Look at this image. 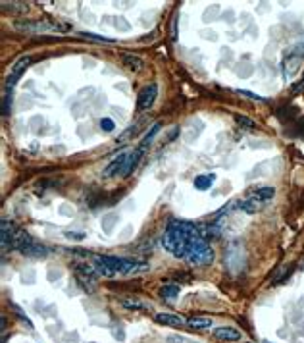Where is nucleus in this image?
<instances>
[{"mask_svg": "<svg viewBox=\"0 0 304 343\" xmlns=\"http://www.w3.org/2000/svg\"><path fill=\"white\" fill-rule=\"evenodd\" d=\"M160 297L169 301V303H173L175 299L179 297V287H175V285H164L160 289Z\"/></svg>", "mask_w": 304, "mask_h": 343, "instance_id": "6ab92c4d", "label": "nucleus"}, {"mask_svg": "<svg viewBox=\"0 0 304 343\" xmlns=\"http://www.w3.org/2000/svg\"><path fill=\"white\" fill-rule=\"evenodd\" d=\"M187 326L193 330H208L212 328V318H204V316H194V318H189Z\"/></svg>", "mask_w": 304, "mask_h": 343, "instance_id": "f3484780", "label": "nucleus"}, {"mask_svg": "<svg viewBox=\"0 0 304 343\" xmlns=\"http://www.w3.org/2000/svg\"><path fill=\"white\" fill-rule=\"evenodd\" d=\"M214 338L223 340V342H239L241 332L237 328H231V326H220V328H214Z\"/></svg>", "mask_w": 304, "mask_h": 343, "instance_id": "9b49d317", "label": "nucleus"}, {"mask_svg": "<svg viewBox=\"0 0 304 343\" xmlns=\"http://www.w3.org/2000/svg\"><path fill=\"white\" fill-rule=\"evenodd\" d=\"M75 280L77 283L87 291V293H93L96 283H94V276L87 274V272H81V270H75Z\"/></svg>", "mask_w": 304, "mask_h": 343, "instance_id": "4468645a", "label": "nucleus"}, {"mask_svg": "<svg viewBox=\"0 0 304 343\" xmlns=\"http://www.w3.org/2000/svg\"><path fill=\"white\" fill-rule=\"evenodd\" d=\"M68 237H70V239H83V233H68Z\"/></svg>", "mask_w": 304, "mask_h": 343, "instance_id": "f704fd0d", "label": "nucleus"}, {"mask_svg": "<svg viewBox=\"0 0 304 343\" xmlns=\"http://www.w3.org/2000/svg\"><path fill=\"white\" fill-rule=\"evenodd\" d=\"M214 180H216V176H214V174L198 176V178L194 180V187H196V189H200V191H204V189H210V185L214 183Z\"/></svg>", "mask_w": 304, "mask_h": 343, "instance_id": "412c9836", "label": "nucleus"}, {"mask_svg": "<svg viewBox=\"0 0 304 343\" xmlns=\"http://www.w3.org/2000/svg\"><path fill=\"white\" fill-rule=\"evenodd\" d=\"M117 222V214L114 212H110V214H106L104 218H102V229L106 231V233H110L112 228H114V224Z\"/></svg>", "mask_w": 304, "mask_h": 343, "instance_id": "393cba45", "label": "nucleus"}, {"mask_svg": "<svg viewBox=\"0 0 304 343\" xmlns=\"http://www.w3.org/2000/svg\"><path fill=\"white\" fill-rule=\"evenodd\" d=\"M235 122H237V125H239L243 131H252V129L256 127L254 120H250V118H247V116H235Z\"/></svg>", "mask_w": 304, "mask_h": 343, "instance_id": "4be33fe9", "label": "nucleus"}, {"mask_svg": "<svg viewBox=\"0 0 304 343\" xmlns=\"http://www.w3.org/2000/svg\"><path fill=\"white\" fill-rule=\"evenodd\" d=\"M166 342L167 343H198V342H193V340H187V338H183V336H167Z\"/></svg>", "mask_w": 304, "mask_h": 343, "instance_id": "c85d7f7f", "label": "nucleus"}, {"mask_svg": "<svg viewBox=\"0 0 304 343\" xmlns=\"http://www.w3.org/2000/svg\"><path fill=\"white\" fill-rule=\"evenodd\" d=\"M220 14V8L218 6H212V8H208L206 12H204V22H212L216 16Z\"/></svg>", "mask_w": 304, "mask_h": 343, "instance_id": "c756f323", "label": "nucleus"}, {"mask_svg": "<svg viewBox=\"0 0 304 343\" xmlns=\"http://www.w3.org/2000/svg\"><path fill=\"white\" fill-rule=\"evenodd\" d=\"M35 241H33V237L25 231V229H16L14 231V235H12V239H10V245H12V249H16V251L24 252L27 247H31Z\"/></svg>", "mask_w": 304, "mask_h": 343, "instance_id": "0eeeda50", "label": "nucleus"}, {"mask_svg": "<svg viewBox=\"0 0 304 343\" xmlns=\"http://www.w3.org/2000/svg\"><path fill=\"white\" fill-rule=\"evenodd\" d=\"M142 155H144V151L137 147L135 151H131L129 155H127V160H125V166H123V172H121V176L123 178H129L135 170H137V166H139L140 158H142Z\"/></svg>", "mask_w": 304, "mask_h": 343, "instance_id": "6e6552de", "label": "nucleus"}, {"mask_svg": "<svg viewBox=\"0 0 304 343\" xmlns=\"http://www.w3.org/2000/svg\"><path fill=\"white\" fill-rule=\"evenodd\" d=\"M83 39H89V41H94V43H114L112 39H106V37H100V35H94V33H79Z\"/></svg>", "mask_w": 304, "mask_h": 343, "instance_id": "a878e982", "label": "nucleus"}, {"mask_svg": "<svg viewBox=\"0 0 304 343\" xmlns=\"http://www.w3.org/2000/svg\"><path fill=\"white\" fill-rule=\"evenodd\" d=\"M301 91H304V75H303V81H299V83L293 85V93H301Z\"/></svg>", "mask_w": 304, "mask_h": 343, "instance_id": "72a5a7b5", "label": "nucleus"}, {"mask_svg": "<svg viewBox=\"0 0 304 343\" xmlns=\"http://www.w3.org/2000/svg\"><path fill=\"white\" fill-rule=\"evenodd\" d=\"M14 27L18 31H22V33H27V35L48 33V31H66L68 29L66 25H62V23L58 22H41V20H37V22H31V20H27V22H16Z\"/></svg>", "mask_w": 304, "mask_h": 343, "instance_id": "20e7f679", "label": "nucleus"}, {"mask_svg": "<svg viewBox=\"0 0 304 343\" xmlns=\"http://www.w3.org/2000/svg\"><path fill=\"white\" fill-rule=\"evenodd\" d=\"M252 197H256V199L266 203V201H270V199L276 197V189H274V187H268V185H266V187H258L256 191L252 193Z\"/></svg>", "mask_w": 304, "mask_h": 343, "instance_id": "a211bd4d", "label": "nucleus"}, {"mask_svg": "<svg viewBox=\"0 0 304 343\" xmlns=\"http://www.w3.org/2000/svg\"><path fill=\"white\" fill-rule=\"evenodd\" d=\"M239 208L243 210V212H247V214H256L260 212L262 208H264V201H260L256 197H250V199H247V201H243Z\"/></svg>", "mask_w": 304, "mask_h": 343, "instance_id": "2eb2a0df", "label": "nucleus"}, {"mask_svg": "<svg viewBox=\"0 0 304 343\" xmlns=\"http://www.w3.org/2000/svg\"><path fill=\"white\" fill-rule=\"evenodd\" d=\"M125 160H127V155L125 153H121L117 158L110 162L106 168H104V172H102V178H114L116 174H121L123 172V166H125Z\"/></svg>", "mask_w": 304, "mask_h": 343, "instance_id": "f8f14e48", "label": "nucleus"}, {"mask_svg": "<svg viewBox=\"0 0 304 343\" xmlns=\"http://www.w3.org/2000/svg\"><path fill=\"white\" fill-rule=\"evenodd\" d=\"M156 96H158V87H156V83H150V85L142 87L139 93V96H137V108H139V110H150L152 104H154V100H156Z\"/></svg>", "mask_w": 304, "mask_h": 343, "instance_id": "423d86ee", "label": "nucleus"}, {"mask_svg": "<svg viewBox=\"0 0 304 343\" xmlns=\"http://www.w3.org/2000/svg\"><path fill=\"white\" fill-rule=\"evenodd\" d=\"M160 127H162L160 124H154V125L150 127V131H148V133H146V135L142 137V141H140V145H139V147H140V149H142V151H146V149L150 147V143H152V139L156 137V133L160 131Z\"/></svg>", "mask_w": 304, "mask_h": 343, "instance_id": "aec40b11", "label": "nucleus"}, {"mask_svg": "<svg viewBox=\"0 0 304 343\" xmlns=\"http://www.w3.org/2000/svg\"><path fill=\"white\" fill-rule=\"evenodd\" d=\"M29 66H31V56H20V58L14 62V66H12V69H10V75H8V81H6L8 91L14 89V85L18 83V79L22 77V73H24Z\"/></svg>", "mask_w": 304, "mask_h": 343, "instance_id": "39448f33", "label": "nucleus"}, {"mask_svg": "<svg viewBox=\"0 0 304 343\" xmlns=\"http://www.w3.org/2000/svg\"><path fill=\"white\" fill-rule=\"evenodd\" d=\"M22 254H25V256H31V258H45L48 254V249L45 247V245H37V243H33L31 247H27Z\"/></svg>", "mask_w": 304, "mask_h": 343, "instance_id": "dca6fc26", "label": "nucleus"}, {"mask_svg": "<svg viewBox=\"0 0 304 343\" xmlns=\"http://www.w3.org/2000/svg\"><path fill=\"white\" fill-rule=\"evenodd\" d=\"M301 62H303V58L293 56V54H287L285 60H283V77L285 79H293L297 75V71L301 69Z\"/></svg>", "mask_w": 304, "mask_h": 343, "instance_id": "1a4fd4ad", "label": "nucleus"}, {"mask_svg": "<svg viewBox=\"0 0 304 343\" xmlns=\"http://www.w3.org/2000/svg\"><path fill=\"white\" fill-rule=\"evenodd\" d=\"M237 94H241V96H247V98H250V100H258V102H264V98L260 96V94H254V93L250 91H245V89H237Z\"/></svg>", "mask_w": 304, "mask_h": 343, "instance_id": "cd10ccee", "label": "nucleus"}, {"mask_svg": "<svg viewBox=\"0 0 304 343\" xmlns=\"http://www.w3.org/2000/svg\"><path fill=\"white\" fill-rule=\"evenodd\" d=\"M154 320L158 322V324H162V326H167V328H181V326H187V320L185 318H181V316H177V314H169V312H158V314H154Z\"/></svg>", "mask_w": 304, "mask_h": 343, "instance_id": "9d476101", "label": "nucleus"}, {"mask_svg": "<svg viewBox=\"0 0 304 343\" xmlns=\"http://www.w3.org/2000/svg\"><path fill=\"white\" fill-rule=\"evenodd\" d=\"M100 127H102L104 131H112V129H114V122L108 120V118H102V120H100Z\"/></svg>", "mask_w": 304, "mask_h": 343, "instance_id": "2f4dec72", "label": "nucleus"}, {"mask_svg": "<svg viewBox=\"0 0 304 343\" xmlns=\"http://www.w3.org/2000/svg\"><path fill=\"white\" fill-rule=\"evenodd\" d=\"M114 25H116L119 31H129V23L125 22L123 18H116V22H114Z\"/></svg>", "mask_w": 304, "mask_h": 343, "instance_id": "473e14b6", "label": "nucleus"}, {"mask_svg": "<svg viewBox=\"0 0 304 343\" xmlns=\"http://www.w3.org/2000/svg\"><path fill=\"white\" fill-rule=\"evenodd\" d=\"M121 307L129 309V311H144V309H148V305L140 303L137 299H121Z\"/></svg>", "mask_w": 304, "mask_h": 343, "instance_id": "5701e85b", "label": "nucleus"}, {"mask_svg": "<svg viewBox=\"0 0 304 343\" xmlns=\"http://www.w3.org/2000/svg\"><path fill=\"white\" fill-rule=\"evenodd\" d=\"M287 54H293V56H299V58H303L304 56V43H299V45H295Z\"/></svg>", "mask_w": 304, "mask_h": 343, "instance_id": "7c9ffc66", "label": "nucleus"}, {"mask_svg": "<svg viewBox=\"0 0 304 343\" xmlns=\"http://www.w3.org/2000/svg\"><path fill=\"white\" fill-rule=\"evenodd\" d=\"M10 110H12V94H10V91L4 94V102H2V114L4 116H8L10 114Z\"/></svg>", "mask_w": 304, "mask_h": 343, "instance_id": "bb28decb", "label": "nucleus"}, {"mask_svg": "<svg viewBox=\"0 0 304 343\" xmlns=\"http://www.w3.org/2000/svg\"><path fill=\"white\" fill-rule=\"evenodd\" d=\"M198 239V237H196ZM193 241V237H189L187 233L179 231V229H173V228H167L162 235V245L164 249L169 254L177 256V258H185L189 249V243Z\"/></svg>", "mask_w": 304, "mask_h": 343, "instance_id": "f257e3e1", "label": "nucleus"}, {"mask_svg": "<svg viewBox=\"0 0 304 343\" xmlns=\"http://www.w3.org/2000/svg\"><path fill=\"white\" fill-rule=\"evenodd\" d=\"M2 8L4 10H10L12 14H18V12H27V4L25 2H2Z\"/></svg>", "mask_w": 304, "mask_h": 343, "instance_id": "b1692460", "label": "nucleus"}, {"mask_svg": "<svg viewBox=\"0 0 304 343\" xmlns=\"http://www.w3.org/2000/svg\"><path fill=\"white\" fill-rule=\"evenodd\" d=\"M117 276H131V274H140V272H146L150 266L148 262L144 260H131V258H121V256H108V254H102L100 256Z\"/></svg>", "mask_w": 304, "mask_h": 343, "instance_id": "7ed1b4c3", "label": "nucleus"}, {"mask_svg": "<svg viewBox=\"0 0 304 343\" xmlns=\"http://www.w3.org/2000/svg\"><path fill=\"white\" fill-rule=\"evenodd\" d=\"M183 260H187L193 266H208V264L214 262V251H212V247L208 245L206 239L198 237V239H193L189 243L187 254H185Z\"/></svg>", "mask_w": 304, "mask_h": 343, "instance_id": "f03ea898", "label": "nucleus"}, {"mask_svg": "<svg viewBox=\"0 0 304 343\" xmlns=\"http://www.w3.org/2000/svg\"><path fill=\"white\" fill-rule=\"evenodd\" d=\"M121 62H123L125 68L129 71H133V73H139V71L144 69V60L140 56H137V54H123Z\"/></svg>", "mask_w": 304, "mask_h": 343, "instance_id": "ddd939ff", "label": "nucleus"}]
</instances>
